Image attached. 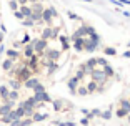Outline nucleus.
I'll return each instance as SVG.
<instances>
[{
    "label": "nucleus",
    "mask_w": 130,
    "mask_h": 126,
    "mask_svg": "<svg viewBox=\"0 0 130 126\" xmlns=\"http://www.w3.org/2000/svg\"><path fill=\"white\" fill-rule=\"evenodd\" d=\"M22 45H27V43H30V37H28V35H23V38H22Z\"/></svg>",
    "instance_id": "7c9ffc66"
},
{
    "label": "nucleus",
    "mask_w": 130,
    "mask_h": 126,
    "mask_svg": "<svg viewBox=\"0 0 130 126\" xmlns=\"http://www.w3.org/2000/svg\"><path fill=\"white\" fill-rule=\"evenodd\" d=\"M102 116H103V118H105V119H108V118H110L112 115H110V111H105V113H103Z\"/></svg>",
    "instance_id": "e433bc0d"
},
{
    "label": "nucleus",
    "mask_w": 130,
    "mask_h": 126,
    "mask_svg": "<svg viewBox=\"0 0 130 126\" xmlns=\"http://www.w3.org/2000/svg\"><path fill=\"white\" fill-rule=\"evenodd\" d=\"M84 77H85V71H84V70L80 68V70H78V71H77V77H75V78H77V80H82V78H84Z\"/></svg>",
    "instance_id": "c756f323"
},
{
    "label": "nucleus",
    "mask_w": 130,
    "mask_h": 126,
    "mask_svg": "<svg viewBox=\"0 0 130 126\" xmlns=\"http://www.w3.org/2000/svg\"><path fill=\"white\" fill-rule=\"evenodd\" d=\"M34 53H35L34 45H32V43H27V45H25V50H23V55L27 58H30V57H34Z\"/></svg>",
    "instance_id": "9d476101"
},
{
    "label": "nucleus",
    "mask_w": 130,
    "mask_h": 126,
    "mask_svg": "<svg viewBox=\"0 0 130 126\" xmlns=\"http://www.w3.org/2000/svg\"><path fill=\"white\" fill-rule=\"evenodd\" d=\"M22 22H23V25H25V27H34V25H35V22H34V20H30V18H27V20L23 18Z\"/></svg>",
    "instance_id": "cd10ccee"
},
{
    "label": "nucleus",
    "mask_w": 130,
    "mask_h": 126,
    "mask_svg": "<svg viewBox=\"0 0 130 126\" xmlns=\"http://www.w3.org/2000/svg\"><path fill=\"white\" fill-rule=\"evenodd\" d=\"M23 85H25V88H30V90H34V88L38 85V80H37V78H28L27 81H23Z\"/></svg>",
    "instance_id": "9b49d317"
},
{
    "label": "nucleus",
    "mask_w": 130,
    "mask_h": 126,
    "mask_svg": "<svg viewBox=\"0 0 130 126\" xmlns=\"http://www.w3.org/2000/svg\"><path fill=\"white\" fill-rule=\"evenodd\" d=\"M54 17H57V10H55L54 7H50V8H43V12H42V22L50 23Z\"/></svg>",
    "instance_id": "7ed1b4c3"
},
{
    "label": "nucleus",
    "mask_w": 130,
    "mask_h": 126,
    "mask_svg": "<svg viewBox=\"0 0 130 126\" xmlns=\"http://www.w3.org/2000/svg\"><path fill=\"white\" fill-rule=\"evenodd\" d=\"M7 57L10 58V60H13V61H15L17 58L20 57V53H19V52H17L15 48H10V50H7Z\"/></svg>",
    "instance_id": "4468645a"
},
{
    "label": "nucleus",
    "mask_w": 130,
    "mask_h": 126,
    "mask_svg": "<svg viewBox=\"0 0 130 126\" xmlns=\"http://www.w3.org/2000/svg\"><path fill=\"white\" fill-rule=\"evenodd\" d=\"M77 85H78V80H77L75 77L72 78V80H69V88H70V91H75V88Z\"/></svg>",
    "instance_id": "a211bd4d"
},
{
    "label": "nucleus",
    "mask_w": 130,
    "mask_h": 126,
    "mask_svg": "<svg viewBox=\"0 0 130 126\" xmlns=\"http://www.w3.org/2000/svg\"><path fill=\"white\" fill-rule=\"evenodd\" d=\"M10 71L17 75V80H19V81H27L28 78H32V71H30V68H27L25 65H22L20 68H15V70L12 68Z\"/></svg>",
    "instance_id": "f257e3e1"
},
{
    "label": "nucleus",
    "mask_w": 130,
    "mask_h": 126,
    "mask_svg": "<svg viewBox=\"0 0 130 126\" xmlns=\"http://www.w3.org/2000/svg\"><path fill=\"white\" fill-rule=\"evenodd\" d=\"M97 90H99V86H97L95 81H90V83L87 85V91L88 93H93V91H97Z\"/></svg>",
    "instance_id": "aec40b11"
},
{
    "label": "nucleus",
    "mask_w": 130,
    "mask_h": 126,
    "mask_svg": "<svg viewBox=\"0 0 130 126\" xmlns=\"http://www.w3.org/2000/svg\"><path fill=\"white\" fill-rule=\"evenodd\" d=\"M60 42H62V48H63V50H69V40H67V37H63V35H62V37H60Z\"/></svg>",
    "instance_id": "b1692460"
},
{
    "label": "nucleus",
    "mask_w": 130,
    "mask_h": 126,
    "mask_svg": "<svg viewBox=\"0 0 130 126\" xmlns=\"http://www.w3.org/2000/svg\"><path fill=\"white\" fill-rule=\"evenodd\" d=\"M40 91H45V88H43V85H40V83H38L37 86L34 88V93H40Z\"/></svg>",
    "instance_id": "c85d7f7f"
},
{
    "label": "nucleus",
    "mask_w": 130,
    "mask_h": 126,
    "mask_svg": "<svg viewBox=\"0 0 130 126\" xmlns=\"http://www.w3.org/2000/svg\"><path fill=\"white\" fill-rule=\"evenodd\" d=\"M30 43L34 45V50H35V53H38V55H43V52L47 50V40H43V38L34 40V42H30Z\"/></svg>",
    "instance_id": "f03ea898"
},
{
    "label": "nucleus",
    "mask_w": 130,
    "mask_h": 126,
    "mask_svg": "<svg viewBox=\"0 0 130 126\" xmlns=\"http://www.w3.org/2000/svg\"><path fill=\"white\" fill-rule=\"evenodd\" d=\"M69 17H70V18H72V20H77V18H78V17H77L75 13H72V12H69Z\"/></svg>",
    "instance_id": "4c0bfd02"
},
{
    "label": "nucleus",
    "mask_w": 130,
    "mask_h": 126,
    "mask_svg": "<svg viewBox=\"0 0 130 126\" xmlns=\"http://www.w3.org/2000/svg\"><path fill=\"white\" fill-rule=\"evenodd\" d=\"M128 121H130V113H128Z\"/></svg>",
    "instance_id": "37998d69"
},
{
    "label": "nucleus",
    "mask_w": 130,
    "mask_h": 126,
    "mask_svg": "<svg viewBox=\"0 0 130 126\" xmlns=\"http://www.w3.org/2000/svg\"><path fill=\"white\" fill-rule=\"evenodd\" d=\"M97 65H102V66H105V65H108V63L105 61V58H97Z\"/></svg>",
    "instance_id": "473e14b6"
},
{
    "label": "nucleus",
    "mask_w": 130,
    "mask_h": 126,
    "mask_svg": "<svg viewBox=\"0 0 130 126\" xmlns=\"http://www.w3.org/2000/svg\"><path fill=\"white\" fill-rule=\"evenodd\" d=\"M0 99H2V98H0Z\"/></svg>",
    "instance_id": "a18cd8bd"
},
{
    "label": "nucleus",
    "mask_w": 130,
    "mask_h": 126,
    "mask_svg": "<svg viewBox=\"0 0 130 126\" xmlns=\"http://www.w3.org/2000/svg\"><path fill=\"white\" fill-rule=\"evenodd\" d=\"M2 42H4V33H0V45H2Z\"/></svg>",
    "instance_id": "a19ab883"
},
{
    "label": "nucleus",
    "mask_w": 130,
    "mask_h": 126,
    "mask_svg": "<svg viewBox=\"0 0 130 126\" xmlns=\"http://www.w3.org/2000/svg\"><path fill=\"white\" fill-rule=\"evenodd\" d=\"M105 53L107 55H115L117 52H115V48H105Z\"/></svg>",
    "instance_id": "f704fd0d"
},
{
    "label": "nucleus",
    "mask_w": 130,
    "mask_h": 126,
    "mask_svg": "<svg viewBox=\"0 0 130 126\" xmlns=\"http://www.w3.org/2000/svg\"><path fill=\"white\" fill-rule=\"evenodd\" d=\"M48 118V115L47 113H34L32 115V121H43V119Z\"/></svg>",
    "instance_id": "ddd939ff"
},
{
    "label": "nucleus",
    "mask_w": 130,
    "mask_h": 126,
    "mask_svg": "<svg viewBox=\"0 0 130 126\" xmlns=\"http://www.w3.org/2000/svg\"><path fill=\"white\" fill-rule=\"evenodd\" d=\"M32 12H35V13H42V12H43L42 2H35V4L32 5Z\"/></svg>",
    "instance_id": "dca6fc26"
},
{
    "label": "nucleus",
    "mask_w": 130,
    "mask_h": 126,
    "mask_svg": "<svg viewBox=\"0 0 130 126\" xmlns=\"http://www.w3.org/2000/svg\"><path fill=\"white\" fill-rule=\"evenodd\" d=\"M123 57H125V58H130V50H128V52H125V53H123Z\"/></svg>",
    "instance_id": "ea45409f"
},
{
    "label": "nucleus",
    "mask_w": 130,
    "mask_h": 126,
    "mask_svg": "<svg viewBox=\"0 0 130 126\" xmlns=\"http://www.w3.org/2000/svg\"><path fill=\"white\" fill-rule=\"evenodd\" d=\"M17 98H19V91H15V90H12V91H8V96H7V99H10V101H15Z\"/></svg>",
    "instance_id": "4be33fe9"
},
{
    "label": "nucleus",
    "mask_w": 130,
    "mask_h": 126,
    "mask_svg": "<svg viewBox=\"0 0 130 126\" xmlns=\"http://www.w3.org/2000/svg\"><path fill=\"white\" fill-rule=\"evenodd\" d=\"M12 108H13V101H10V99H7L4 105H0V116H5L8 115L12 111Z\"/></svg>",
    "instance_id": "423d86ee"
},
{
    "label": "nucleus",
    "mask_w": 130,
    "mask_h": 126,
    "mask_svg": "<svg viewBox=\"0 0 130 126\" xmlns=\"http://www.w3.org/2000/svg\"><path fill=\"white\" fill-rule=\"evenodd\" d=\"M77 93H78L80 96H85V95H88V91H87V88H85V86H80L78 90H77Z\"/></svg>",
    "instance_id": "a878e982"
},
{
    "label": "nucleus",
    "mask_w": 130,
    "mask_h": 126,
    "mask_svg": "<svg viewBox=\"0 0 130 126\" xmlns=\"http://www.w3.org/2000/svg\"><path fill=\"white\" fill-rule=\"evenodd\" d=\"M90 75H92V78H93V81L95 83H103V81L107 80V77H105V73H103V70H92L90 71Z\"/></svg>",
    "instance_id": "20e7f679"
},
{
    "label": "nucleus",
    "mask_w": 130,
    "mask_h": 126,
    "mask_svg": "<svg viewBox=\"0 0 130 126\" xmlns=\"http://www.w3.org/2000/svg\"><path fill=\"white\" fill-rule=\"evenodd\" d=\"M2 68H4L5 71H10V70L13 68V60H10V58L4 60V63H2Z\"/></svg>",
    "instance_id": "2eb2a0df"
},
{
    "label": "nucleus",
    "mask_w": 130,
    "mask_h": 126,
    "mask_svg": "<svg viewBox=\"0 0 130 126\" xmlns=\"http://www.w3.org/2000/svg\"><path fill=\"white\" fill-rule=\"evenodd\" d=\"M8 5H10V8H12V12H15V10H19V2L17 0H8Z\"/></svg>",
    "instance_id": "5701e85b"
},
{
    "label": "nucleus",
    "mask_w": 130,
    "mask_h": 126,
    "mask_svg": "<svg viewBox=\"0 0 130 126\" xmlns=\"http://www.w3.org/2000/svg\"><path fill=\"white\" fill-rule=\"evenodd\" d=\"M20 13H22L25 18H30V15H32V7H28V5H20Z\"/></svg>",
    "instance_id": "1a4fd4ad"
},
{
    "label": "nucleus",
    "mask_w": 130,
    "mask_h": 126,
    "mask_svg": "<svg viewBox=\"0 0 130 126\" xmlns=\"http://www.w3.org/2000/svg\"><path fill=\"white\" fill-rule=\"evenodd\" d=\"M73 48L77 50V52H82V50H84V38H75L73 40Z\"/></svg>",
    "instance_id": "f8f14e48"
},
{
    "label": "nucleus",
    "mask_w": 130,
    "mask_h": 126,
    "mask_svg": "<svg viewBox=\"0 0 130 126\" xmlns=\"http://www.w3.org/2000/svg\"><path fill=\"white\" fill-rule=\"evenodd\" d=\"M43 55H45V58L50 60V61H57L58 58H60V52H58V50H45Z\"/></svg>",
    "instance_id": "0eeeda50"
},
{
    "label": "nucleus",
    "mask_w": 130,
    "mask_h": 126,
    "mask_svg": "<svg viewBox=\"0 0 130 126\" xmlns=\"http://www.w3.org/2000/svg\"><path fill=\"white\" fill-rule=\"evenodd\" d=\"M32 118H28V119H20V126H30L32 124Z\"/></svg>",
    "instance_id": "bb28decb"
},
{
    "label": "nucleus",
    "mask_w": 130,
    "mask_h": 126,
    "mask_svg": "<svg viewBox=\"0 0 130 126\" xmlns=\"http://www.w3.org/2000/svg\"><path fill=\"white\" fill-rule=\"evenodd\" d=\"M8 85H10V86L13 88L15 91H17V90L20 88V81H19V80H10V83H8Z\"/></svg>",
    "instance_id": "393cba45"
},
{
    "label": "nucleus",
    "mask_w": 130,
    "mask_h": 126,
    "mask_svg": "<svg viewBox=\"0 0 130 126\" xmlns=\"http://www.w3.org/2000/svg\"><path fill=\"white\" fill-rule=\"evenodd\" d=\"M84 2H92V0H84Z\"/></svg>",
    "instance_id": "79ce46f5"
},
{
    "label": "nucleus",
    "mask_w": 130,
    "mask_h": 126,
    "mask_svg": "<svg viewBox=\"0 0 130 126\" xmlns=\"http://www.w3.org/2000/svg\"><path fill=\"white\" fill-rule=\"evenodd\" d=\"M57 35H58V28H50V27H47L45 30L42 32V38H43V40L57 38Z\"/></svg>",
    "instance_id": "39448f33"
},
{
    "label": "nucleus",
    "mask_w": 130,
    "mask_h": 126,
    "mask_svg": "<svg viewBox=\"0 0 130 126\" xmlns=\"http://www.w3.org/2000/svg\"><path fill=\"white\" fill-rule=\"evenodd\" d=\"M34 99L37 103H45V101H50V96L45 91H40V93H35L34 95Z\"/></svg>",
    "instance_id": "6e6552de"
},
{
    "label": "nucleus",
    "mask_w": 130,
    "mask_h": 126,
    "mask_svg": "<svg viewBox=\"0 0 130 126\" xmlns=\"http://www.w3.org/2000/svg\"><path fill=\"white\" fill-rule=\"evenodd\" d=\"M7 96H8V88L5 85H2L0 86V98L4 99V101H7Z\"/></svg>",
    "instance_id": "f3484780"
},
{
    "label": "nucleus",
    "mask_w": 130,
    "mask_h": 126,
    "mask_svg": "<svg viewBox=\"0 0 130 126\" xmlns=\"http://www.w3.org/2000/svg\"><path fill=\"white\" fill-rule=\"evenodd\" d=\"M103 73H105V77H113V68H112L110 65H105L103 66Z\"/></svg>",
    "instance_id": "6ab92c4d"
},
{
    "label": "nucleus",
    "mask_w": 130,
    "mask_h": 126,
    "mask_svg": "<svg viewBox=\"0 0 130 126\" xmlns=\"http://www.w3.org/2000/svg\"><path fill=\"white\" fill-rule=\"evenodd\" d=\"M128 46H130V42H128Z\"/></svg>",
    "instance_id": "c03bdc74"
},
{
    "label": "nucleus",
    "mask_w": 130,
    "mask_h": 126,
    "mask_svg": "<svg viewBox=\"0 0 130 126\" xmlns=\"http://www.w3.org/2000/svg\"><path fill=\"white\" fill-rule=\"evenodd\" d=\"M17 2H19V5H25L28 0H17Z\"/></svg>",
    "instance_id": "58836bf2"
},
{
    "label": "nucleus",
    "mask_w": 130,
    "mask_h": 126,
    "mask_svg": "<svg viewBox=\"0 0 130 126\" xmlns=\"http://www.w3.org/2000/svg\"><path fill=\"white\" fill-rule=\"evenodd\" d=\"M127 115H128V113H127L125 110H122V108H120V110L117 111V116H120V118H123V116H127Z\"/></svg>",
    "instance_id": "2f4dec72"
},
{
    "label": "nucleus",
    "mask_w": 130,
    "mask_h": 126,
    "mask_svg": "<svg viewBox=\"0 0 130 126\" xmlns=\"http://www.w3.org/2000/svg\"><path fill=\"white\" fill-rule=\"evenodd\" d=\"M13 15H15V18H19V20H23V18H25V17L20 13V10H15V12H13Z\"/></svg>",
    "instance_id": "72a5a7b5"
},
{
    "label": "nucleus",
    "mask_w": 130,
    "mask_h": 126,
    "mask_svg": "<svg viewBox=\"0 0 130 126\" xmlns=\"http://www.w3.org/2000/svg\"><path fill=\"white\" fill-rule=\"evenodd\" d=\"M120 108H122V110H125L127 113H130V101L122 99V101H120Z\"/></svg>",
    "instance_id": "412c9836"
},
{
    "label": "nucleus",
    "mask_w": 130,
    "mask_h": 126,
    "mask_svg": "<svg viewBox=\"0 0 130 126\" xmlns=\"http://www.w3.org/2000/svg\"><path fill=\"white\" fill-rule=\"evenodd\" d=\"M54 106H55V110H60V106H62V101H54Z\"/></svg>",
    "instance_id": "c9c22d12"
}]
</instances>
